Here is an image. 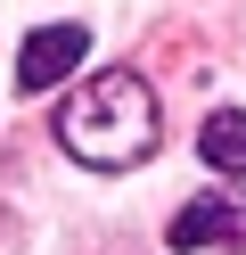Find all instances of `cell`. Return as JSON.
Masks as SVG:
<instances>
[{
    "label": "cell",
    "instance_id": "cell-4",
    "mask_svg": "<svg viewBox=\"0 0 246 255\" xmlns=\"http://www.w3.org/2000/svg\"><path fill=\"white\" fill-rule=\"evenodd\" d=\"M197 148H205V165H213V173H246V107H222V116H205Z\"/></svg>",
    "mask_w": 246,
    "mask_h": 255
},
{
    "label": "cell",
    "instance_id": "cell-1",
    "mask_svg": "<svg viewBox=\"0 0 246 255\" xmlns=\"http://www.w3.org/2000/svg\"><path fill=\"white\" fill-rule=\"evenodd\" d=\"M156 132H164L156 91H148L131 66L90 74V83H82L74 99L58 107V140H66V156H82V165H98V173L140 165V156L156 148Z\"/></svg>",
    "mask_w": 246,
    "mask_h": 255
},
{
    "label": "cell",
    "instance_id": "cell-3",
    "mask_svg": "<svg viewBox=\"0 0 246 255\" xmlns=\"http://www.w3.org/2000/svg\"><path fill=\"white\" fill-rule=\"evenodd\" d=\"M82 25H41V33L25 41V50H16V91H58L66 74L82 66Z\"/></svg>",
    "mask_w": 246,
    "mask_h": 255
},
{
    "label": "cell",
    "instance_id": "cell-2",
    "mask_svg": "<svg viewBox=\"0 0 246 255\" xmlns=\"http://www.w3.org/2000/svg\"><path fill=\"white\" fill-rule=\"evenodd\" d=\"M172 247H213V255H238L246 247V189H213V198L180 206L172 214Z\"/></svg>",
    "mask_w": 246,
    "mask_h": 255
}]
</instances>
